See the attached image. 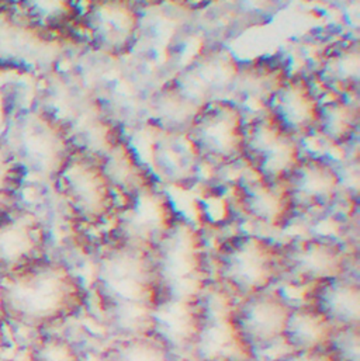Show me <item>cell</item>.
Masks as SVG:
<instances>
[{"label": "cell", "mask_w": 360, "mask_h": 361, "mask_svg": "<svg viewBox=\"0 0 360 361\" xmlns=\"http://www.w3.org/2000/svg\"><path fill=\"white\" fill-rule=\"evenodd\" d=\"M82 288L61 263L38 260L0 277V317L27 328H44L72 315Z\"/></svg>", "instance_id": "obj_1"}, {"label": "cell", "mask_w": 360, "mask_h": 361, "mask_svg": "<svg viewBox=\"0 0 360 361\" xmlns=\"http://www.w3.org/2000/svg\"><path fill=\"white\" fill-rule=\"evenodd\" d=\"M25 173L55 180L75 149L69 127L44 107L21 110L1 138Z\"/></svg>", "instance_id": "obj_2"}, {"label": "cell", "mask_w": 360, "mask_h": 361, "mask_svg": "<svg viewBox=\"0 0 360 361\" xmlns=\"http://www.w3.org/2000/svg\"><path fill=\"white\" fill-rule=\"evenodd\" d=\"M244 111L229 99L204 104L184 133L201 162L225 166L242 159Z\"/></svg>", "instance_id": "obj_3"}, {"label": "cell", "mask_w": 360, "mask_h": 361, "mask_svg": "<svg viewBox=\"0 0 360 361\" xmlns=\"http://www.w3.org/2000/svg\"><path fill=\"white\" fill-rule=\"evenodd\" d=\"M54 181L66 205L83 221L96 224L113 211L114 188L103 171L100 158L75 147Z\"/></svg>", "instance_id": "obj_4"}, {"label": "cell", "mask_w": 360, "mask_h": 361, "mask_svg": "<svg viewBox=\"0 0 360 361\" xmlns=\"http://www.w3.org/2000/svg\"><path fill=\"white\" fill-rule=\"evenodd\" d=\"M300 158L299 140L268 111L245 121L242 159L258 178L284 181Z\"/></svg>", "instance_id": "obj_5"}, {"label": "cell", "mask_w": 360, "mask_h": 361, "mask_svg": "<svg viewBox=\"0 0 360 361\" xmlns=\"http://www.w3.org/2000/svg\"><path fill=\"white\" fill-rule=\"evenodd\" d=\"M99 280L113 310H151L152 293L158 284L154 263L136 245L114 249L102 259Z\"/></svg>", "instance_id": "obj_6"}, {"label": "cell", "mask_w": 360, "mask_h": 361, "mask_svg": "<svg viewBox=\"0 0 360 361\" xmlns=\"http://www.w3.org/2000/svg\"><path fill=\"white\" fill-rule=\"evenodd\" d=\"M54 34L34 25L17 6L0 1V69H44L61 54Z\"/></svg>", "instance_id": "obj_7"}, {"label": "cell", "mask_w": 360, "mask_h": 361, "mask_svg": "<svg viewBox=\"0 0 360 361\" xmlns=\"http://www.w3.org/2000/svg\"><path fill=\"white\" fill-rule=\"evenodd\" d=\"M78 24L96 52L120 58L130 54L138 41L141 14L136 0H93Z\"/></svg>", "instance_id": "obj_8"}, {"label": "cell", "mask_w": 360, "mask_h": 361, "mask_svg": "<svg viewBox=\"0 0 360 361\" xmlns=\"http://www.w3.org/2000/svg\"><path fill=\"white\" fill-rule=\"evenodd\" d=\"M158 283L168 288V297L191 301L203 281V256L191 228L175 222L158 242L154 263Z\"/></svg>", "instance_id": "obj_9"}, {"label": "cell", "mask_w": 360, "mask_h": 361, "mask_svg": "<svg viewBox=\"0 0 360 361\" xmlns=\"http://www.w3.org/2000/svg\"><path fill=\"white\" fill-rule=\"evenodd\" d=\"M280 270V252L269 242L249 236L225 246L220 256V273L225 283L248 295L268 290Z\"/></svg>", "instance_id": "obj_10"}, {"label": "cell", "mask_w": 360, "mask_h": 361, "mask_svg": "<svg viewBox=\"0 0 360 361\" xmlns=\"http://www.w3.org/2000/svg\"><path fill=\"white\" fill-rule=\"evenodd\" d=\"M292 310L282 295L265 290L248 295L231 318L246 348L262 349L283 338Z\"/></svg>", "instance_id": "obj_11"}, {"label": "cell", "mask_w": 360, "mask_h": 361, "mask_svg": "<svg viewBox=\"0 0 360 361\" xmlns=\"http://www.w3.org/2000/svg\"><path fill=\"white\" fill-rule=\"evenodd\" d=\"M227 49H208L196 56L172 82L197 106L227 99L238 69Z\"/></svg>", "instance_id": "obj_12"}, {"label": "cell", "mask_w": 360, "mask_h": 361, "mask_svg": "<svg viewBox=\"0 0 360 361\" xmlns=\"http://www.w3.org/2000/svg\"><path fill=\"white\" fill-rule=\"evenodd\" d=\"M45 232L28 209L16 207L0 218V277L16 273L41 259Z\"/></svg>", "instance_id": "obj_13"}, {"label": "cell", "mask_w": 360, "mask_h": 361, "mask_svg": "<svg viewBox=\"0 0 360 361\" xmlns=\"http://www.w3.org/2000/svg\"><path fill=\"white\" fill-rule=\"evenodd\" d=\"M289 75L287 63L280 55L239 62L229 100L241 110L253 109L262 113Z\"/></svg>", "instance_id": "obj_14"}, {"label": "cell", "mask_w": 360, "mask_h": 361, "mask_svg": "<svg viewBox=\"0 0 360 361\" xmlns=\"http://www.w3.org/2000/svg\"><path fill=\"white\" fill-rule=\"evenodd\" d=\"M320 104L321 102L306 76L289 75L265 111L299 140L316 133Z\"/></svg>", "instance_id": "obj_15"}, {"label": "cell", "mask_w": 360, "mask_h": 361, "mask_svg": "<svg viewBox=\"0 0 360 361\" xmlns=\"http://www.w3.org/2000/svg\"><path fill=\"white\" fill-rule=\"evenodd\" d=\"M127 198V205L120 214V225L123 232L138 245L158 243L176 222L169 198L155 185Z\"/></svg>", "instance_id": "obj_16"}, {"label": "cell", "mask_w": 360, "mask_h": 361, "mask_svg": "<svg viewBox=\"0 0 360 361\" xmlns=\"http://www.w3.org/2000/svg\"><path fill=\"white\" fill-rule=\"evenodd\" d=\"M345 266V253L334 240L307 239L280 252V269L299 281L323 283L338 279Z\"/></svg>", "instance_id": "obj_17"}, {"label": "cell", "mask_w": 360, "mask_h": 361, "mask_svg": "<svg viewBox=\"0 0 360 361\" xmlns=\"http://www.w3.org/2000/svg\"><path fill=\"white\" fill-rule=\"evenodd\" d=\"M294 208L331 207L341 187V178L332 164L324 158L301 155L284 180Z\"/></svg>", "instance_id": "obj_18"}, {"label": "cell", "mask_w": 360, "mask_h": 361, "mask_svg": "<svg viewBox=\"0 0 360 361\" xmlns=\"http://www.w3.org/2000/svg\"><path fill=\"white\" fill-rule=\"evenodd\" d=\"M314 79L332 97H349L360 85V45L345 38L327 45L317 56Z\"/></svg>", "instance_id": "obj_19"}, {"label": "cell", "mask_w": 360, "mask_h": 361, "mask_svg": "<svg viewBox=\"0 0 360 361\" xmlns=\"http://www.w3.org/2000/svg\"><path fill=\"white\" fill-rule=\"evenodd\" d=\"M154 131L151 159L157 175L168 184L190 187L197 179L203 162L186 134Z\"/></svg>", "instance_id": "obj_20"}, {"label": "cell", "mask_w": 360, "mask_h": 361, "mask_svg": "<svg viewBox=\"0 0 360 361\" xmlns=\"http://www.w3.org/2000/svg\"><path fill=\"white\" fill-rule=\"evenodd\" d=\"M236 198L251 218L272 226L283 225L296 209L284 181L263 180L256 176L238 185Z\"/></svg>", "instance_id": "obj_21"}, {"label": "cell", "mask_w": 360, "mask_h": 361, "mask_svg": "<svg viewBox=\"0 0 360 361\" xmlns=\"http://www.w3.org/2000/svg\"><path fill=\"white\" fill-rule=\"evenodd\" d=\"M100 161L114 191L130 197L147 187L155 185L148 168L140 161L123 134L113 142Z\"/></svg>", "instance_id": "obj_22"}, {"label": "cell", "mask_w": 360, "mask_h": 361, "mask_svg": "<svg viewBox=\"0 0 360 361\" xmlns=\"http://www.w3.org/2000/svg\"><path fill=\"white\" fill-rule=\"evenodd\" d=\"M152 326L157 338L171 348H184L193 345L197 336L201 315H198L191 301L171 298L152 310Z\"/></svg>", "instance_id": "obj_23"}, {"label": "cell", "mask_w": 360, "mask_h": 361, "mask_svg": "<svg viewBox=\"0 0 360 361\" xmlns=\"http://www.w3.org/2000/svg\"><path fill=\"white\" fill-rule=\"evenodd\" d=\"M313 307L334 326H359L360 288L358 283L338 277L318 283Z\"/></svg>", "instance_id": "obj_24"}, {"label": "cell", "mask_w": 360, "mask_h": 361, "mask_svg": "<svg viewBox=\"0 0 360 361\" xmlns=\"http://www.w3.org/2000/svg\"><path fill=\"white\" fill-rule=\"evenodd\" d=\"M148 109L154 130L184 134L201 107L169 80L151 96Z\"/></svg>", "instance_id": "obj_25"}, {"label": "cell", "mask_w": 360, "mask_h": 361, "mask_svg": "<svg viewBox=\"0 0 360 361\" xmlns=\"http://www.w3.org/2000/svg\"><path fill=\"white\" fill-rule=\"evenodd\" d=\"M359 107L348 97H332L320 104L316 133L328 144H349L359 128Z\"/></svg>", "instance_id": "obj_26"}, {"label": "cell", "mask_w": 360, "mask_h": 361, "mask_svg": "<svg viewBox=\"0 0 360 361\" xmlns=\"http://www.w3.org/2000/svg\"><path fill=\"white\" fill-rule=\"evenodd\" d=\"M335 326L313 305L293 308L283 339L294 350H323Z\"/></svg>", "instance_id": "obj_27"}, {"label": "cell", "mask_w": 360, "mask_h": 361, "mask_svg": "<svg viewBox=\"0 0 360 361\" xmlns=\"http://www.w3.org/2000/svg\"><path fill=\"white\" fill-rule=\"evenodd\" d=\"M18 10L38 28L56 34L78 24L76 0H17Z\"/></svg>", "instance_id": "obj_28"}, {"label": "cell", "mask_w": 360, "mask_h": 361, "mask_svg": "<svg viewBox=\"0 0 360 361\" xmlns=\"http://www.w3.org/2000/svg\"><path fill=\"white\" fill-rule=\"evenodd\" d=\"M24 169L0 140V218L13 211L25 179Z\"/></svg>", "instance_id": "obj_29"}, {"label": "cell", "mask_w": 360, "mask_h": 361, "mask_svg": "<svg viewBox=\"0 0 360 361\" xmlns=\"http://www.w3.org/2000/svg\"><path fill=\"white\" fill-rule=\"evenodd\" d=\"M169 350L158 338L138 335L116 346L110 361H172Z\"/></svg>", "instance_id": "obj_30"}, {"label": "cell", "mask_w": 360, "mask_h": 361, "mask_svg": "<svg viewBox=\"0 0 360 361\" xmlns=\"http://www.w3.org/2000/svg\"><path fill=\"white\" fill-rule=\"evenodd\" d=\"M324 349L334 361H360L359 326H335Z\"/></svg>", "instance_id": "obj_31"}, {"label": "cell", "mask_w": 360, "mask_h": 361, "mask_svg": "<svg viewBox=\"0 0 360 361\" xmlns=\"http://www.w3.org/2000/svg\"><path fill=\"white\" fill-rule=\"evenodd\" d=\"M28 361H80V356L69 341L45 336L31 345Z\"/></svg>", "instance_id": "obj_32"}, {"label": "cell", "mask_w": 360, "mask_h": 361, "mask_svg": "<svg viewBox=\"0 0 360 361\" xmlns=\"http://www.w3.org/2000/svg\"><path fill=\"white\" fill-rule=\"evenodd\" d=\"M279 361H334L331 356L323 350H293Z\"/></svg>", "instance_id": "obj_33"}, {"label": "cell", "mask_w": 360, "mask_h": 361, "mask_svg": "<svg viewBox=\"0 0 360 361\" xmlns=\"http://www.w3.org/2000/svg\"><path fill=\"white\" fill-rule=\"evenodd\" d=\"M7 349V345H6V334H4V325H3V318L0 317V360L4 355Z\"/></svg>", "instance_id": "obj_34"}, {"label": "cell", "mask_w": 360, "mask_h": 361, "mask_svg": "<svg viewBox=\"0 0 360 361\" xmlns=\"http://www.w3.org/2000/svg\"><path fill=\"white\" fill-rule=\"evenodd\" d=\"M181 3H187V4H207V3H212V1H217V0H179Z\"/></svg>", "instance_id": "obj_35"}, {"label": "cell", "mask_w": 360, "mask_h": 361, "mask_svg": "<svg viewBox=\"0 0 360 361\" xmlns=\"http://www.w3.org/2000/svg\"><path fill=\"white\" fill-rule=\"evenodd\" d=\"M89 1H93V0H89Z\"/></svg>", "instance_id": "obj_36"}, {"label": "cell", "mask_w": 360, "mask_h": 361, "mask_svg": "<svg viewBox=\"0 0 360 361\" xmlns=\"http://www.w3.org/2000/svg\"><path fill=\"white\" fill-rule=\"evenodd\" d=\"M180 361V360H179Z\"/></svg>", "instance_id": "obj_37"}]
</instances>
